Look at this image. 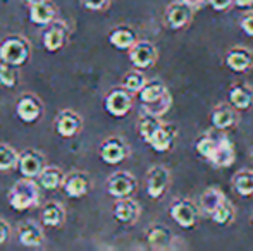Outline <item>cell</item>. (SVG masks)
<instances>
[{
  "instance_id": "obj_14",
  "label": "cell",
  "mask_w": 253,
  "mask_h": 251,
  "mask_svg": "<svg viewBox=\"0 0 253 251\" xmlns=\"http://www.w3.org/2000/svg\"><path fill=\"white\" fill-rule=\"evenodd\" d=\"M174 138H176V129H174V126L162 124L160 129L152 136V140L148 141V144H150L155 151H160V153H162V151H167L170 146H172Z\"/></svg>"
},
{
  "instance_id": "obj_40",
  "label": "cell",
  "mask_w": 253,
  "mask_h": 251,
  "mask_svg": "<svg viewBox=\"0 0 253 251\" xmlns=\"http://www.w3.org/2000/svg\"><path fill=\"white\" fill-rule=\"evenodd\" d=\"M7 234H9V227L3 220H0V245L7 239Z\"/></svg>"
},
{
  "instance_id": "obj_4",
  "label": "cell",
  "mask_w": 253,
  "mask_h": 251,
  "mask_svg": "<svg viewBox=\"0 0 253 251\" xmlns=\"http://www.w3.org/2000/svg\"><path fill=\"white\" fill-rule=\"evenodd\" d=\"M129 93L131 91H127L126 88L112 90L105 98V110L114 117H124L133 105V98H131Z\"/></svg>"
},
{
  "instance_id": "obj_3",
  "label": "cell",
  "mask_w": 253,
  "mask_h": 251,
  "mask_svg": "<svg viewBox=\"0 0 253 251\" xmlns=\"http://www.w3.org/2000/svg\"><path fill=\"white\" fill-rule=\"evenodd\" d=\"M172 220L183 229H193L198 220V208L190 200H176L169 210Z\"/></svg>"
},
{
  "instance_id": "obj_2",
  "label": "cell",
  "mask_w": 253,
  "mask_h": 251,
  "mask_svg": "<svg viewBox=\"0 0 253 251\" xmlns=\"http://www.w3.org/2000/svg\"><path fill=\"white\" fill-rule=\"evenodd\" d=\"M28 55H30V48L28 43L21 38H7L0 45V59L2 62H7L10 66H21L26 62Z\"/></svg>"
},
{
  "instance_id": "obj_31",
  "label": "cell",
  "mask_w": 253,
  "mask_h": 251,
  "mask_svg": "<svg viewBox=\"0 0 253 251\" xmlns=\"http://www.w3.org/2000/svg\"><path fill=\"white\" fill-rule=\"evenodd\" d=\"M64 218V212L60 208V205L57 203H48L47 207L43 208L42 212V224L43 225H48V227H57L60 225Z\"/></svg>"
},
{
  "instance_id": "obj_28",
  "label": "cell",
  "mask_w": 253,
  "mask_h": 251,
  "mask_svg": "<svg viewBox=\"0 0 253 251\" xmlns=\"http://www.w3.org/2000/svg\"><path fill=\"white\" fill-rule=\"evenodd\" d=\"M233 186L241 196L253 194V171H240L238 174H234Z\"/></svg>"
},
{
  "instance_id": "obj_13",
  "label": "cell",
  "mask_w": 253,
  "mask_h": 251,
  "mask_svg": "<svg viewBox=\"0 0 253 251\" xmlns=\"http://www.w3.org/2000/svg\"><path fill=\"white\" fill-rule=\"evenodd\" d=\"M140 215V208H138L136 201H133L129 196L119 198V201L114 207V217L123 224H134Z\"/></svg>"
},
{
  "instance_id": "obj_21",
  "label": "cell",
  "mask_w": 253,
  "mask_h": 251,
  "mask_svg": "<svg viewBox=\"0 0 253 251\" xmlns=\"http://www.w3.org/2000/svg\"><path fill=\"white\" fill-rule=\"evenodd\" d=\"M64 189H66V193L69 194L71 198L84 196V194L88 193V189H90V181H88V178L83 174H73L66 179Z\"/></svg>"
},
{
  "instance_id": "obj_26",
  "label": "cell",
  "mask_w": 253,
  "mask_h": 251,
  "mask_svg": "<svg viewBox=\"0 0 253 251\" xmlns=\"http://www.w3.org/2000/svg\"><path fill=\"white\" fill-rule=\"evenodd\" d=\"M170 105H172V97H170V93L167 91V93H164L162 97L150 102V104H141V108H143V112H147V114L162 117V115H166L167 112H169Z\"/></svg>"
},
{
  "instance_id": "obj_33",
  "label": "cell",
  "mask_w": 253,
  "mask_h": 251,
  "mask_svg": "<svg viewBox=\"0 0 253 251\" xmlns=\"http://www.w3.org/2000/svg\"><path fill=\"white\" fill-rule=\"evenodd\" d=\"M19 164V155L12 148L0 144V171H10Z\"/></svg>"
},
{
  "instance_id": "obj_36",
  "label": "cell",
  "mask_w": 253,
  "mask_h": 251,
  "mask_svg": "<svg viewBox=\"0 0 253 251\" xmlns=\"http://www.w3.org/2000/svg\"><path fill=\"white\" fill-rule=\"evenodd\" d=\"M0 83L7 88L16 86V72H14L10 64H7V62L0 64Z\"/></svg>"
},
{
  "instance_id": "obj_35",
  "label": "cell",
  "mask_w": 253,
  "mask_h": 251,
  "mask_svg": "<svg viewBox=\"0 0 253 251\" xmlns=\"http://www.w3.org/2000/svg\"><path fill=\"white\" fill-rule=\"evenodd\" d=\"M145 84H147L145 76L141 72H138V71H133V72L126 74L123 81V86L126 88L127 91H131V93H140Z\"/></svg>"
},
{
  "instance_id": "obj_6",
  "label": "cell",
  "mask_w": 253,
  "mask_h": 251,
  "mask_svg": "<svg viewBox=\"0 0 253 251\" xmlns=\"http://www.w3.org/2000/svg\"><path fill=\"white\" fill-rule=\"evenodd\" d=\"M129 59L138 69H148L157 61V48L150 41H136L129 48Z\"/></svg>"
},
{
  "instance_id": "obj_30",
  "label": "cell",
  "mask_w": 253,
  "mask_h": 251,
  "mask_svg": "<svg viewBox=\"0 0 253 251\" xmlns=\"http://www.w3.org/2000/svg\"><path fill=\"white\" fill-rule=\"evenodd\" d=\"M62 184V172L57 167H43L40 172V186L45 189H57Z\"/></svg>"
},
{
  "instance_id": "obj_12",
  "label": "cell",
  "mask_w": 253,
  "mask_h": 251,
  "mask_svg": "<svg viewBox=\"0 0 253 251\" xmlns=\"http://www.w3.org/2000/svg\"><path fill=\"white\" fill-rule=\"evenodd\" d=\"M226 66L236 72H245L253 66V55L250 50L243 47H236L227 52L226 55Z\"/></svg>"
},
{
  "instance_id": "obj_42",
  "label": "cell",
  "mask_w": 253,
  "mask_h": 251,
  "mask_svg": "<svg viewBox=\"0 0 253 251\" xmlns=\"http://www.w3.org/2000/svg\"><path fill=\"white\" fill-rule=\"evenodd\" d=\"M234 5H238L240 9H248L253 5V0H234Z\"/></svg>"
},
{
  "instance_id": "obj_11",
  "label": "cell",
  "mask_w": 253,
  "mask_h": 251,
  "mask_svg": "<svg viewBox=\"0 0 253 251\" xmlns=\"http://www.w3.org/2000/svg\"><path fill=\"white\" fill-rule=\"evenodd\" d=\"M17 167H19L21 174H23L24 178H30V179L37 178V176H40V172L43 171V158L38 153H35V151L28 150L19 155V164H17Z\"/></svg>"
},
{
  "instance_id": "obj_38",
  "label": "cell",
  "mask_w": 253,
  "mask_h": 251,
  "mask_svg": "<svg viewBox=\"0 0 253 251\" xmlns=\"http://www.w3.org/2000/svg\"><path fill=\"white\" fill-rule=\"evenodd\" d=\"M209 3L213 10L224 12V10H227L231 5H234V0H209Z\"/></svg>"
},
{
  "instance_id": "obj_23",
  "label": "cell",
  "mask_w": 253,
  "mask_h": 251,
  "mask_svg": "<svg viewBox=\"0 0 253 251\" xmlns=\"http://www.w3.org/2000/svg\"><path fill=\"white\" fill-rule=\"evenodd\" d=\"M160 126H162V122H160V117L143 112V115H141L140 121H138V133H140V136L148 143V141L152 140L153 134H155L157 131L160 129Z\"/></svg>"
},
{
  "instance_id": "obj_44",
  "label": "cell",
  "mask_w": 253,
  "mask_h": 251,
  "mask_svg": "<svg viewBox=\"0 0 253 251\" xmlns=\"http://www.w3.org/2000/svg\"><path fill=\"white\" fill-rule=\"evenodd\" d=\"M252 160H253V151H252Z\"/></svg>"
},
{
  "instance_id": "obj_24",
  "label": "cell",
  "mask_w": 253,
  "mask_h": 251,
  "mask_svg": "<svg viewBox=\"0 0 253 251\" xmlns=\"http://www.w3.org/2000/svg\"><path fill=\"white\" fill-rule=\"evenodd\" d=\"M53 16H55V10H53V7L48 2H40L31 5L30 17L35 24H40V26L48 24L53 19Z\"/></svg>"
},
{
  "instance_id": "obj_34",
  "label": "cell",
  "mask_w": 253,
  "mask_h": 251,
  "mask_svg": "<svg viewBox=\"0 0 253 251\" xmlns=\"http://www.w3.org/2000/svg\"><path fill=\"white\" fill-rule=\"evenodd\" d=\"M215 143H217V136H213V134H203V136L197 140V151L203 158L209 160L212 157L213 150H215Z\"/></svg>"
},
{
  "instance_id": "obj_17",
  "label": "cell",
  "mask_w": 253,
  "mask_h": 251,
  "mask_svg": "<svg viewBox=\"0 0 253 251\" xmlns=\"http://www.w3.org/2000/svg\"><path fill=\"white\" fill-rule=\"evenodd\" d=\"M212 124L215 129H229L238 122V115L236 112L233 110L231 107H226V105H219V107L213 108L212 112Z\"/></svg>"
},
{
  "instance_id": "obj_9",
  "label": "cell",
  "mask_w": 253,
  "mask_h": 251,
  "mask_svg": "<svg viewBox=\"0 0 253 251\" xmlns=\"http://www.w3.org/2000/svg\"><path fill=\"white\" fill-rule=\"evenodd\" d=\"M109 193L116 198H127L136 189V179L127 172H116L109 179Z\"/></svg>"
},
{
  "instance_id": "obj_39",
  "label": "cell",
  "mask_w": 253,
  "mask_h": 251,
  "mask_svg": "<svg viewBox=\"0 0 253 251\" xmlns=\"http://www.w3.org/2000/svg\"><path fill=\"white\" fill-rule=\"evenodd\" d=\"M81 2H83V5L90 10H102L109 5L110 0H81Z\"/></svg>"
},
{
  "instance_id": "obj_10",
  "label": "cell",
  "mask_w": 253,
  "mask_h": 251,
  "mask_svg": "<svg viewBox=\"0 0 253 251\" xmlns=\"http://www.w3.org/2000/svg\"><path fill=\"white\" fill-rule=\"evenodd\" d=\"M126 155H127V148H126V144L123 143V140H119V138H110V140H107L100 148L102 160L109 165L121 164V162L126 158Z\"/></svg>"
},
{
  "instance_id": "obj_43",
  "label": "cell",
  "mask_w": 253,
  "mask_h": 251,
  "mask_svg": "<svg viewBox=\"0 0 253 251\" xmlns=\"http://www.w3.org/2000/svg\"><path fill=\"white\" fill-rule=\"evenodd\" d=\"M30 5H35V3H40V2H45V0H26Z\"/></svg>"
},
{
  "instance_id": "obj_22",
  "label": "cell",
  "mask_w": 253,
  "mask_h": 251,
  "mask_svg": "<svg viewBox=\"0 0 253 251\" xmlns=\"http://www.w3.org/2000/svg\"><path fill=\"white\" fill-rule=\"evenodd\" d=\"M109 41L119 50H129L134 43H136V35L129 30V28H116L110 33Z\"/></svg>"
},
{
  "instance_id": "obj_27",
  "label": "cell",
  "mask_w": 253,
  "mask_h": 251,
  "mask_svg": "<svg viewBox=\"0 0 253 251\" xmlns=\"http://www.w3.org/2000/svg\"><path fill=\"white\" fill-rule=\"evenodd\" d=\"M64 38H66V33H64L62 26L48 28V30L43 33L45 48H47L48 52H57L64 45Z\"/></svg>"
},
{
  "instance_id": "obj_19",
  "label": "cell",
  "mask_w": 253,
  "mask_h": 251,
  "mask_svg": "<svg viewBox=\"0 0 253 251\" xmlns=\"http://www.w3.org/2000/svg\"><path fill=\"white\" fill-rule=\"evenodd\" d=\"M81 119L74 112H62L57 119V133L64 138H71L80 131Z\"/></svg>"
},
{
  "instance_id": "obj_15",
  "label": "cell",
  "mask_w": 253,
  "mask_h": 251,
  "mask_svg": "<svg viewBox=\"0 0 253 251\" xmlns=\"http://www.w3.org/2000/svg\"><path fill=\"white\" fill-rule=\"evenodd\" d=\"M229 102L238 110H247L253 105V90L245 84H236L229 90Z\"/></svg>"
},
{
  "instance_id": "obj_25",
  "label": "cell",
  "mask_w": 253,
  "mask_h": 251,
  "mask_svg": "<svg viewBox=\"0 0 253 251\" xmlns=\"http://www.w3.org/2000/svg\"><path fill=\"white\" fill-rule=\"evenodd\" d=\"M19 243L24 246H38L42 243V231L35 222H28V224L19 227Z\"/></svg>"
},
{
  "instance_id": "obj_41",
  "label": "cell",
  "mask_w": 253,
  "mask_h": 251,
  "mask_svg": "<svg viewBox=\"0 0 253 251\" xmlns=\"http://www.w3.org/2000/svg\"><path fill=\"white\" fill-rule=\"evenodd\" d=\"M181 2L188 3L190 7H193V9H200L202 5H205L209 0H181Z\"/></svg>"
},
{
  "instance_id": "obj_32",
  "label": "cell",
  "mask_w": 253,
  "mask_h": 251,
  "mask_svg": "<svg viewBox=\"0 0 253 251\" xmlns=\"http://www.w3.org/2000/svg\"><path fill=\"white\" fill-rule=\"evenodd\" d=\"M234 217H236V214H234V207L227 200L224 201V203H220L219 208L210 215V218L219 225H229L231 222L234 220Z\"/></svg>"
},
{
  "instance_id": "obj_18",
  "label": "cell",
  "mask_w": 253,
  "mask_h": 251,
  "mask_svg": "<svg viewBox=\"0 0 253 251\" xmlns=\"http://www.w3.org/2000/svg\"><path fill=\"white\" fill-rule=\"evenodd\" d=\"M224 201H226V196H224L222 191L219 188H209L203 191V194L200 198V210L210 217V215L219 208V205L224 203Z\"/></svg>"
},
{
  "instance_id": "obj_1",
  "label": "cell",
  "mask_w": 253,
  "mask_h": 251,
  "mask_svg": "<svg viewBox=\"0 0 253 251\" xmlns=\"http://www.w3.org/2000/svg\"><path fill=\"white\" fill-rule=\"evenodd\" d=\"M38 196H40L38 186L28 178L23 181H17L16 186L9 191V203L16 210H26V208L38 203Z\"/></svg>"
},
{
  "instance_id": "obj_29",
  "label": "cell",
  "mask_w": 253,
  "mask_h": 251,
  "mask_svg": "<svg viewBox=\"0 0 253 251\" xmlns=\"http://www.w3.org/2000/svg\"><path fill=\"white\" fill-rule=\"evenodd\" d=\"M164 93H167V88L164 86L162 81H148L140 91V100L141 104H150V102L160 98Z\"/></svg>"
},
{
  "instance_id": "obj_7",
  "label": "cell",
  "mask_w": 253,
  "mask_h": 251,
  "mask_svg": "<svg viewBox=\"0 0 253 251\" xmlns=\"http://www.w3.org/2000/svg\"><path fill=\"white\" fill-rule=\"evenodd\" d=\"M234 160H236V150H234L231 140L227 136H217L215 150L209 158V162L215 167H229L234 164Z\"/></svg>"
},
{
  "instance_id": "obj_20",
  "label": "cell",
  "mask_w": 253,
  "mask_h": 251,
  "mask_svg": "<svg viewBox=\"0 0 253 251\" xmlns=\"http://www.w3.org/2000/svg\"><path fill=\"white\" fill-rule=\"evenodd\" d=\"M16 112H17V115H19L21 121H24V122H35L38 117H40L42 108H40V105L37 104V100H35V98L23 97L19 100V104H17Z\"/></svg>"
},
{
  "instance_id": "obj_37",
  "label": "cell",
  "mask_w": 253,
  "mask_h": 251,
  "mask_svg": "<svg viewBox=\"0 0 253 251\" xmlns=\"http://www.w3.org/2000/svg\"><path fill=\"white\" fill-rule=\"evenodd\" d=\"M240 26L248 36H253V12H247L240 21Z\"/></svg>"
},
{
  "instance_id": "obj_8",
  "label": "cell",
  "mask_w": 253,
  "mask_h": 251,
  "mask_svg": "<svg viewBox=\"0 0 253 251\" xmlns=\"http://www.w3.org/2000/svg\"><path fill=\"white\" fill-rule=\"evenodd\" d=\"M193 10H195L193 7L181 2V0L170 3V5L167 7V12H166L167 26H169L170 30H181V28H184L191 21Z\"/></svg>"
},
{
  "instance_id": "obj_16",
  "label": "cell",
  "mask_w": 253,
  "mask_h": 251,
  "mask_svg": "<svg viewBox=\"0 0 253 251\" xmlns=\"http://www.w3.org/2000/svg\"><path fill=\"white\" fill-rule=\"evenodd\" d=\"M147 239L152 248L166 250V248H169L170 243H172V232H170V229L166 227V225L155 224L150 231H148Z\"/></svg>"
},
{
  "instance_id": "obj_5",
  "label": "cell",
  "mask_w": 253,
  "mask_h": 251,
  "mask_svg": "<svg viewBox=\"0 0 253 251\" xmlns=\"http://www.w3.org/2000/svg\"><path fill=\"white\" fill-rule=\"evenodd\" d=\"M169 182H170V172L166 167H162V165L153 167L147 176L148 196L153 198V200L160 198L167 191V188H169Z\"/></svg>"
}]
</instances>
